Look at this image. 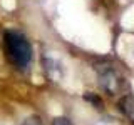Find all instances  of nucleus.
I'll list each match as a JSON object with an SVG mask.
<instances>
[{"label":"nucleus","mask_w":134,"mask_h":125,"mask_svg":"<svg viewBox=\"0 0 134 125\" xmlns=\"http://www.w3.org/2000/svg\"><path fill=\"white\" fill-rule=\"evenodd\" d=\"M3 45H5L7 57L12 65L19 70H27L32 64V45L22 33L8 30L3 33Z\"/></svg>","instance_id":"obj_1"},{"label":"nucleus","mask_w":134,"mask_h":125,"mask_svg":"<svg viewBox=\"0 0 134 125\" xmlns=\"http://www.w3.org/2000/svg\"><path fill=\"white\" fill-rule=\"evenodd\" d=\"M97 77H99V85L106 93L109 95H119L124 89V80L117 70L111 65H100L97 67Z\"/></svg>","instance_id":"obj_2"},{"label":"nucleus","mask_w":134,"mask_h":125,"mask_svg":"<svg viewBox=\"0 0 134 125\" xmlns=\"http://www.w3.org/2000/svg\"><path fill=\"white\" fill-rule=\"evenodd\" d=\"M44 67H45V72H47L50 80H62V77H64V68H62V64L55 57H45L44 58Z\"/></svg>","instance_id":"obj_3"},{"label":"nucleus","mask_w":134,"mask_h":125,"mask_svg":"<svg viewBox=\"0 0 134 125\" xmlns=\"http://www.w3.org/2000/svg\"><path fill=\"white\" fill-rule=\"evenodd\" d=\"M117 107H119V110L129 118V122L134 125V97L132 95L124 93L122 97H121V100L117 102Z\"/></svg>","instance_id":"obj_4"},{"label":"nucleus","mask_w":134,"mask_h":125,"mask_svg":"<svg viewBox=\"0 0 134 125\" xmlns=\"http://www.w3.org/2000/svg\"><path fill=\"white\" fill-rule=\"evenodd\" d=\"M22 125H42V118L37 115H30L22 122Z\"/></svg>","instance_id":"obj_5"},{"label":"nucleus","mask_w":134,"mask_h":125,"mask_svg":"<svg viewBox=\"0 0 134 125\" xmlns=\"http://www.w3.org/2000/svg\"><path fill=\"white\" fill-rule=\"evenodd\" d=\"M52 125H74L70 122L67 117H55V118L52 120Z\"/></svg>","instance_id":"obj_6"},{"label":"nucleus","mask_w":134,"mask_h":125,"mask_svg":"<svg viewBox=\"0 0 134 125\" xmlns=\"http://www.w3.org/2000/svg\"><path fill=\"white\" fill-rule=\"evenodd\" d=\"M96 125H119L117 122H114V120H102V122L96 123Z\"/></svg>","instance_id":"obj_7"}]
</instances>
